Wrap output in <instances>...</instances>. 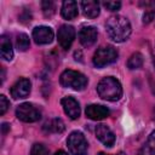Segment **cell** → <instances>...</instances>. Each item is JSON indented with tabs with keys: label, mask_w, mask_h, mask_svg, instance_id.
<instances>
[{
	"label": "cell",
	"mask_w": 155,
	"mask_h": 155,
	"mask_svg": "<svg viewBox=\"0 0 155 155\" xmlns=\"http://www.w3.org/2000/svg\"><path fill=\"white\" fill-rule=\"evenodd\" d=\"M105 30L110 39L116 42H122L130 38L132 29L127 18L120 15H115L107 19Z\"/></svg>",
	"instance_id": "6da1fadb"
},
{
	"label": "cell",
	"mask_w": 155,
	"mask_h": 155,
	"mask_svg": "<svg viewBox=\"0 0 155 155\" xmlns=\"http://www.w3.org/2000/svg\"><path fill=\"white\" fill-rule=\"evenodd\" d=\"M97 92L101 98L110 102L119 101L122 96V86L120 81L113 76L103 78L97 85Z\"/></svg>",
	"instance_id": "7a4b0ae2"
},
{
	"label": "cell",
	"mask_w": 155,
	"mask_h": 155,
	"mask_svg": "<svg viewBox=\"0 0 155 155\" xmlns=\"http://www.w3.org/2000/svg\"><path fill=\"white\" fill-rule=\"evenodd\" d=\"M59 82L63 87L81 91L87 86V78L84 74H81L80 71L67 69L61 74Z\"/></svg>",
	"instance_id": "3957f363"
},
{
	"label": "cell",
	"mask_w": 155,
	"mask_h": 155,
	"mask_svg": "<svg viewBox=\"0 0 155 155\" xmlns=\"http://www.w3.org/2000/svg\"><path fill=\"white\" fill-rule=\"evenodd\" d=\"M117 51L110 46V45H107V46H102L99 47L94 54H93V65L97 67V68H103L105 65H109L111 63H114L116 59H117Z\"/></svg>",
	"instance_id": "277c9868"
},
{
	"label": "cell",
	"mask_w": 155,
	"mask_h": 155,
	"mask_svg": "<svg viewBox=\"0 0 155 155\" xmlns=\"http://www.w3.org/2000/svg\"><path fill=\"white\" fill-rule=\"evenodd\" d=\"M67 145L71 155H86L87 154V148H88L87 140L85 136L79 131H74L69 134Z\"/></svg>",
	"instance_id": "5b68a950"
},
{
	"label": "cell",
	"mask_w": 155,
	"mask_h": 155,
	"mask_svg": "<svg viewBox=\"0 0 155 155\" xmlns=\"http://www.w3.org/2000/svg\"><path fill=\"white\" fill-rule=\"evenodd\" d=\"M16 116L23 122H35L40 120V110L30 103H22L16 109Z\"/></svg>",
	"instance_id": "8992f818"
},
{
	"label": "cell",
	"mask_w": 155,
	"mask_h": 155,
	"mask_svg": "<svg viewBox=\"0 0 155 155\" xmlns=\"http://www.w3.org/2000/svg\"><path fill=\"white\" fill-rule=\"evenodd\" d=\"M57 38H58V42H59L61 47L64 50H68L75 39V29L71 25L63 24L58 29Z\"/></svg>",
	"instance_id": "52a82bcc"
},
{
	"label": "cell",
	"mask_w": 155,
	"mask_h": 155,
	"mask_svg": "<svg viewBox=\"0 0 155 155\" xmlns=\"http://www.w3.org/2000/svg\"><path fill=\"white\" fill-rule=\"evenodd\" d=\"M30 90H31L30 81L25 78H21L11 87V96L15 99H22V98H25L29 96Z\"/></svg>",
	"instance_id": "ba28073f"
},
{
	"label": "cell",
	"mask_w": 155,
	"mask_h": 155,
	"mask_svg": "<svg viewBox=\"0 0 155 155\" xmlns=\"http://www.w3.org/2000/svg\"><path fill=\"white\" fill-rule=\"evenodd\" d=\"M33 39L38 45L51 44L53 40V31L50 27H45V25L36 27L33 30Z\"/></svg>",
	"instance_id": "9c48e42d"
},
{
	"label": "cell",
	"mask_w": 155,
	"mask_h": 155,
	"mask_svg": "<svg viewBox=\"0 0 155 155\" xmlns=\"http://www.w3.org/2000/svg\"><path fill=\"white\" fill-rule=\"evenodd\" d=\"M97 29L92 25L82 27L79 31V40L84 47H91L97 40Z\"/></svg>",
	"instance_id": "30bf717a"
},
{
	"label": "cell",
	"mask_w": 155,
	"mask_h": 155,
	"mask_svg": "<svg viewBox=\"0 0 155 155\" xmlns=\"http://www.w3.org/2000/svg\"><path fill=\"white\" fill-rule=\"evenodd\" d=\"M61 104L63 107L64 113L71 119V120H76L80 116V105L78 103V101L73 97H64L61 101Z\"/></svg>",
	"instance_id": "8fae6325"
},
{
	"label": "cell",
	"mask_w": 155,
	"mask_h": 155,
	"mask_svg": "<svg viewBox=\"0 0 155 155\" xmlns=\"http://www.w3.org/2000/svg\"><path fill=\"white\" fill-rule=\"evenodd\" d=\"M86 116L91 120H103L105 117L109 116L110 114V110L104 107V105H101V104H90L86 107Z\"/></svg>",
	"instance_id": "7c38bea8"
},
{
	"label": "cell",
	"mask_w": 155,
	"mask_h": 155,
	"mask_svg": "<svg viewBox=\"0 0 155 155\" xmlns=\"http://www.w3.org/2000/svg\"><path fill=\"white\" fill-rule=\"evenodd\" d=\"M96 137L108 148L113 147L115 143V136H114L113 131L103 124H101L96 127Z\"/></svg>",
	"instance_id": "4fadbf2b"
},
{
	"label": "cell",
	"mask_w": 155,
	"mask_h": 155,
	"mask_svg": "<svg viewBox=\"0 0 155 155\" xmlns=\"http://www.w3.org/2000/svg\"><path fill=\"white\" fill-rule=\"evenodd\" d=\"M61 15L65 19H74L78 16V4L73 0H65L62 4Z\"/></svg>",
	"instance_id": "5bb4252c"
},
{
	"label": "cell",
	"mask_w": 155,
	"mask_h": 155,
	"mask_svg": "<svg viewBox=\"0 0 155 155\" xmlns=\"http://www.w3.org/2000/svg\"><path fill=\"white\" fill-rule=\"evenodd\" d=\"M65 126L64 122L59 117H53L48 121H46L42 126V130L46 133H62L64 131Z\"/></svg>",
	"instance_id": "9a60e30c"
},
{
	"label": "cell",
	"mask_w": 155,
	"mask_h": 155,
	"mask_svg": "<svg viewBox=\"0 0 155 155\" xmlns=\"http://www.w3.org/2000/svg\"><path fill=\"white\" fill-rule=\"evenodd\" d=\"M82 12L88 18H96L99 16V2L98 1H82L81 2Z\"/></svg>",
	"instance_id": "2e32d148"
},
{
	"label": "cell",
	"mask_w": 155,
	"mask_h": 155,
	"mask_svg": "<svg viewBox=\"0 0 155 155\" xmlns=\"http://www.w3.org/2000/svg\"><path fill=\"white\" fill-rule=\"evenodd\" d=\"M0 53L5 61H11L13 58L12 44L6 35H1L0 38Z\"/></svg>",
	"instance_id": "e0dca14e"
},
{
	"label": "cell",
	"mask_w": 155,
	"mask_h": 155,
	"mask_svg": "<svg viewBox=\"0 0 155 155\" xmlns=\"http://www.w3.org/2000/svg\"><path fill=\"white\" fill-rule=\"evenodd\" d=\"M138 155H155V130L149 134L147 142L139 149Z\"/></svg>",
	"instance_id": "ac0fdd59"
},
{
	"label": "cell",
	"mask_w": 155,
	"mask_h": 155,
	"mask_svg": "<svg viewBox=\"0 0 155 155\" xmlns=\"http://www.w3.org/2000/svg\"><path fill=\"white\" fill-rule=\"evenodd\" d=\"M140 6H144L145 12L143 15V23L149 24L155 17V1H140Z\"/></svg>",
	"instance_id": "d6986e66"
},
{
	"label": "cell",
	"mask_w": 155,
	"mask_h": 155,
	"mask_svg": "<svg viewBox=\"0 0 155 155\" xmlns=\"http://www.w3.org/2000/svg\"><path fill=\"white\" fill-rule=\"evenodd\" d=\"M143 63H144V58H143V54L142 53H139V52H136V53H133L130 58H128V61H127V67H128V69H139L142 65H143Z\"/></svg>",
	"instance_id": "ffe728a7"
},
{
	"label": "cell",
	"mask_w": 155,
	"mask_h": 155,
	"mask_svg": "<svg viewBox=\"0 0 155 155\" xmlns=\"http://www.w3.org/2000/svg\"><path fill=\"white\" fill-rule=\"evenodd\" d=\"M16 46L19 51H27L30 46V40H29V36L24 33H21L17 35V39H16Z\"/></svg>",
	"instance_id": "44dd1931"
},
{
	"label": "cell",
	"mask_w": 155,
	"mask_h": 155,
	"mask_svg": "<svg viewBox=\"0 0 155 155\" xmlns=\"http://www.w3.org/2000/svg\"><path fill=\"white\" fill-rule=\"evenodd\" d=\"M41 8H42V12H44V16L45 17H52L53 13H54V2L51 1V0H46V1H42L41 2Z\"/></svg>",
	"instance_id": "7402d4cb"
},
{
	"label": "cell",
	"mask_w": 155,
	"mask_h": 155,
	"mask_svg": "<svg viewBox=\"0 0 155 155\" xmlns=\"http://www.w3.org/2000/svg\"><path fill=\"white\" fill-rule=\"evenodd\" d=\"M30 155H48V150H47V148H46L44 144H41V143H35V144L31 147Z\"/></svg>",
	"instance_id": "603a6c76"
},
{
	"label": "cell",
	"mask_w": 155,
	"mask_h": 155,
	"mask_svg": "<svg viewBox=\"0 0 155 155\" xmlns=\"http://www.w3.org/2000/svg\"><path fill=\"white\" fill-rule=\"evenodd\" d=\"M103 5L109 11H117L121 7V2L120 1H104Z\"/></svg>",
	"instance_id": "cb8c5ba5"
},
{
	"label": "cell",
	"mask_w": 155,
	"mask_h": 155,
	"mask_svg": "<svg viewBox=\"0 0 155 155\" xmlns=\"http://www.w3.org/2000/svg\"><path fill=\"white\" fill-rule=\"evenodd\" d=\"M8 107H10L8 99L4 94H1L0 96V115H4L6 113V110L8 109Z\"/></svg>",
	"instance_id": "d4e9b609"
},
{
	"label": "cell",
	"mask_w": 155,
	"mask_h": 155,
	"mask_svg": "<svg viewBox=\"0 0 155 155\" xmlns=\"http://www.w3.org/2000/svg\"><path fill=\"white\" fill-rule=\"evenodd\" d=\"M19 21L23 22V23H27V22H30L31 21V15H30V11H28L27 8L23 10V12L19 15Z\"/></svg>",
	"instance_id": "484cf974"
},
{
	"label": "cell",
	"mask_w": 155,
	"mask_h": 155,
	"mask_svg": "<svg viewBox=\"0 0 155 155\" xmlns=\"http://www.w3.org/2000/svg\"><path fill=\"white\" fill-rule=\"evenodd\" d=\"M1 128H2V133L5 134V133L7 132V130L10 128V125H8V124H2V126H1Z\"/></svg>",
	"instance_id": "4316f807"
},
{
	"label": "cell",
	"mask_w": 155,
	"mask_h": 155,
	"mask_svg": "<svg viewBox=\"0 0 155 155\" xmlns=\"http://www.w3.org/2000/svg\"><path fill=\"white\" fill-rule=\"evenodd\" d=\"M54 155H68V154H67L64 150H58V151H57Z\"/></svg>",
	"instance_id": "83f0119b"
},
{
	"label": "cell",
	"mask_w": 155,
	"mask_h": 155,
	"mask_svg": "<svg viewBox=\"0 0 155 155\" xmlns=\"http://www.w3.org/2000/svg\"><path fill=\"white\" fill-rule=\"evenodd\" d=\"M97 155H108V154H104V153H98ZM117 155H125V154H124V153H119Z\"/></svg>",
	"instance_id": "f1b7e54d"
}]
</instances>
